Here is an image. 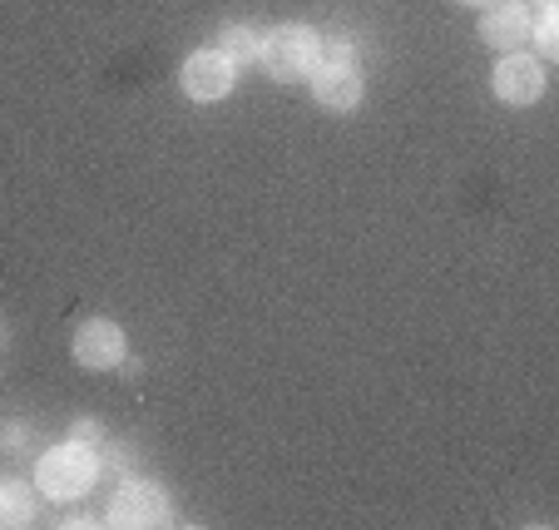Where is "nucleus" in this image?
Segmentation results:
<instances>
[{
  "instance_id": "nucleus-8",
  "label": "nucleus",
  "mask_w": 559,
  "mask_h": 530,
  "mask_svg": "<svg viewBox=\"0 0 559 530\" xmlns=\"http://www.w3.org/2000/svg\"><path fill=\"white\" fill-rule=\"evenodd\" d=\"M480 40L490 45V50H500V55H515V50H525V40H530V11L525 5H490L486 15H480Z\"/></svg>"
},
{
  "instance_id": "nucleus-11",
  "label": "nucleus",
  "mask_w": 559,
  "mask_h": 530,
  "mask_svg": "<svg viewBox=\"0 0 559 530\" xmlns=\"http://www.w3.org/2000/svg\"><path fill=\"white\" fill-rule=\"evenodd\" d=\"M530 40H535V60H555V55H559V21H555V11L530 15Z\"/></svg>"
},
{
  "instance_id": "nucleus-3",
  "label": "nucleus",
  "mask_w": 559,
  "mask_h": 530,
  "mask_svg": "<svg viewBox=\"0 0 559 530\" xmlns=\"http://www.w3.org/2000/svg\"><path fill=\"white\" fill-rule=\"evenodd\" d=\"M109 526L148 530V526H169V496L154 481H124L109 500Z\"/></svg>"
},
{
  "instance_id": "nucleus-2",
  "label": "nucleus",
  "mask_w": 559,
  "mask_h": 530,
  "mask_svg": "<svg viewBox=\"0 0 559 530\" xmlns=\"http://www.w3.org/2000/svg\"><path fill=\"white\" fill-rule=\"evenodd\" d=\"M317 55H322V35H317L312 25H277L273 35H263L258 60H263V70L273 74V80L293 85V80H307V74H312Z\"/></svg>"
},
{
  "instance_id": "nucleus-1",
  "label": "nucleus",
  "mask_w": 559,
  "mask_h": 530,
  "mask_svg": "<svg viewBox=\"0 0 559 530\" xmlns=\"http://www.w3.org/2000/svg\"><path fill=\"white\" fill-rule=\"evenodd\" d=\"M95 481H99V461L85 441L50 446L40 457V467H35V486H40L50 500H80Z\"/></svg>"
},
{
  "instance_id": "nucleus-12",
  "label": "nucleus",
  "mask_w": 559,
  "mask_h": 530,
  "mask_svg": "<svg viewBox=\"0 0 559 530\" xmlns=\"http://www.w3.org/2000/svg\"><path fill=\"white\" fill-rule=\"evenodd\" d=\"M70 441L95 446V441H99V422H74V426H70Z\"/></svg>"
},
{
  "instance_id": "nucleus-9",
  "label": "nucleus",
  "mask_w": 559,
  "mask_h": 530,
  "mask_svg": "<svg viewBox=\"0 0 559 530\" xmlns=\"http://www.w3.org/2000/svg\"><path fill=\"white\" fill-rule=\"evenodd\" d=\"M31 520H35V491L25 481H0V530L5 526L21 530Z\"/></svg>"
},
{
  "instance_id": "nucleus-14",
  "label": "nucleus",
  "mask_w": 559,
  "mask_h": 530,
  "mask_svg": "<svg viewBox=\"0 0 559 530\" xmlns=\"http://www.w3.org/2000/svg\"><path fill=\"white\" fill-rule=\"evenodd\" d=\"M461 5H475V11H490V5H496V0H461Z\"/></svg>"
},
{
  "instance_id": "nucleus-7",
  "label": "nucleus",
  "mask_w": 559,
  "mask_h": 530,
  "mask_svg": "<svg viewBox=\"0 0 559 530\" xmlns=\"http://www.w3.org/2000/svg\"><path fill=\"white\" fill-rule=\"evenodd\" d=\"M124 352H129L124 328H119V322H109V318H90V322H80V332H74V362H80V367H90V372L119 367V362H124Z\"/></svg>"
},
{
  "instance_id": "nucleus-13",
  "label": "nucleus",
  "mask_w": 559,
  "mask_h": 530,
  "mask_svg": "<svg viewBox=\"0 0 559 530\" xmlns=\"http://www.w3.org/2000/svg\"><path fill=\"white\" fill-rule=\"evenodd\" d=\"M530 15H545V11H555V0H520Z\"/></svg>"
},
{
  "instance_id": "nucleus-5",
  "label": "nucleus",
  "mask_w": 559,
  "mask_h": 530,
  "mask_svg": "<svg viewBox=\"0 0 559 530\" xmlns=\"http://www.w3.org/2000/svg\"><path fill=\"white\" fill-rule=\"evenodd\" d=\"M490 90H496L506 105H535L545 95V60L535 55L515 50V55H500V64L490 70Z\"/></svg>"
},
{
  "instance_id": "nucleus-6",
  "label": "nucleus",
  "mask_w": 559,
  "mask_h": 530,
  "mask_svg": "<svg viewBox=\"0 0 559 530\" xmlns=\"http://www.w3.org/2000/svg\"><path fill=\"white\" fill-rule=\"evenodd\" d=\"M312 95L322 109H357L367 95V80L352 60H317L312 64Z\"/></svg>"
},
{
  "instance_id": "nucleus-10",
  "label": "nucleus",
  "mask_w": 559,
  "mask_h": 530,
  "mask_svg": "<svg viewBox=\"0 0 559 530\" xmlns=\"http://www.w3.org/2000/svg\"><path fill=\"white\" fill-rule=\"evenodd\" d=\"M218 50L228 55L233 70H238V64H253L258 60V50H263V35L248 31V25H228V31L218 35Z\"/></svg>"
},
{
  "instance_id": "nucleus-4",
  "label": "nucleus",
  "mask_w": 559,
  "mask_h": 530,
  "mask_svg": "<svg viewBox=\"0 0 559 530\" xmlns=\"http://www.w3.org/2000/svg\"><path fill=\"white\" fill-rule=\"evenodd\" d=\"M233 80H238V70H233V60L223 50H199L183 60L179 70V85L189 99H199V105H213V99L233 95Z\"/></svg>"
}]
</instances>
